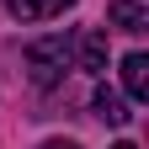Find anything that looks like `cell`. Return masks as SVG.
<instances>
[{"mask_svg": "<svg viewBox=\"0 0 149 149\" xmlns=\"http://www.w3.org/2000/svg\"><path fill=\"white\" fill-rule=\"evenodd\" d=\"M37 149H80V144H69V139H48V144H37Z\"/></svg>", "mask_w": 149, "mask_h": 149, "instance_id": "7", "label": "cell"}, {"mask_svg": "<svg viewBox=\"0 0 149 149\" xmlns=\"http://www.w3.org/2000/svg\"><path fill=\"white\" fill-rule=\"evenodd\" d=\"M74 0H6V11L16 22H53V16H64Z\"/></svg>", "mask_w": 149, "mask_h": 149, "instance_id": "4", "label": "cell"}, {"mask_svg": "<svg viewBox=\"0 0 149 149\" xmlns=\"http://www.w3.org/2000/svg\"><path fill=\"white\" fill-rule=\"evenodd\" d=\"M74 69H85V74L107 69V32H80L74 37Z\"/></svg>", "mask_w": 149, "mask_h": 149, "instance_id": "2", "label": "cell"}, {"mask_svg": "<svg viewBox=\"0 0 149 149\" xmlns=\"http://www.w3.org/2000/svg\"><path fill=\"white\" fill-rule=\"evenodd\" d=\"M69 69H74V37L69 32H48L37 43H27V74L37 91H53Z\"/></svg>", "mask_w": 149, "mask_h": 149, "instance_id": "1", "label": "cell"}, {"mask_svg": "<svg viewBox=\"0 0 149 149\" xmlns=\"http://www.w3.org/2000/svg\"><path fill=\"white\" fill-rule=\"evenodd\" d=\"M91 112H96L101 123H112V128H123L133 112H128V101L117 96V91H107V85H96V96H91Z\"/></svg>", "mask_w": 149, "mask_h": 149, "instance_id": "6", "label": "cell"}, {"mask_svg": "<svg viewBox=\"0 0 149 149\" xmlns=\"http://www.w3.org/2000/svg\"><path fill=\"white\" fill-rule=\"evenodd\" d=\"M123 91L133 101H149V53H128L123 59Z\"/></svg>", "mask_w": 149, "mask_h": 149, "instance_id": "5", "label": "cell"}, {"mask_svg": "<svg viewBox=\"0 0 149 149\" xmlns=\"http://www.w3.org/2000/svg\"><path fill=\"white\" fill-rule=\"evenodd\" d=\"M107 22L117 27V32H128V37H139V32H149V11L139 6V0H112V6H107Z\"/></svg>", "mask_w": 149, "mask_h": 149, "instance_id": "3", "label": "cell"}, {"mask_svg": "<svg viewBox=\"0 0 149 149\" xmlns=\"http://www.w3.org/2000/svg\"><path fill=\"white\" fill-rule=\"evenodd\" d=\"M112 149H139V144H128V139H123V144H112Z\"/></svg>", "mask_w": 149, "mask_h": 149, "instance_id": "8", "label": "cell"}]
</instances>
